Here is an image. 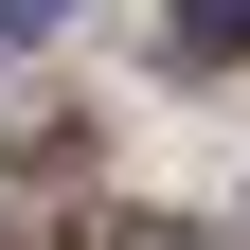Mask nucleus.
I'll list each match as a JSON object with an SVG mask.
<instances>
[{
	"label": "nucleus",
	"instance_id": "2",
	"mask_svg": "<svg viewBox=\"0 0 250 250\" xmlns=\"http://www.w3.org/2000/svg\"><path fill=\"white\" fill-rule=\"evenodd\" d=\"M54 18H72V0H0V54H36V36H54Z\"/></svg>",
	"mask_w": 250,
	"mask_h": 250
},
{
	"label": "nucleus",
	"instance_id": "3",
	"mask_svg": "<svg viewBox=\"0 0 250 250\" xmlns=\"http://www.w3.org/2000/svg\"><path fill=\"white\" fill-rule=\"evenodd\" d=\"M107 250H197V232H161V214H125V232H107Z\"/></svg>",
	"mask_w": 250,
	"mask_h": 250
},
{
	"label": "nucleus",
	"instance_id": "1",
	"mask_svg": "<svg viewBox=\"0 0 250 250\" xmlns=\"http://www.w3.org/2000/svg\"><path fill=\"white\" fill-rule=\"evenodd\" d=\"M179 54H250V0H179Z\"/></svg>",
	"mask_w": 250,
	"mask_h": 250
}]
</instances>
